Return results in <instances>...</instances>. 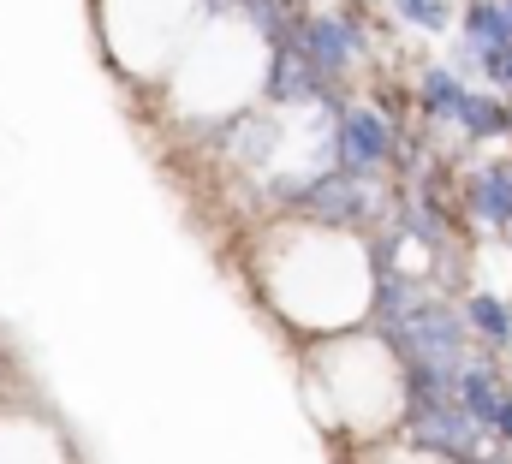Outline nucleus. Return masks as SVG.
Wrapping results in <instances>:
<instances>
[{
    "label": "nucleus",
    "mask_w": 512,
    "mask_h": 464,
    "mask_svg": "<svg viewBox=\"0 0 512 464\" xmlns=\"http://www.w3.org/2000/svg\"><path fill=\"white\" fill-rule=\"evenodd\" d=\"M352 179H382L387 167H399V131L382 108L370 102H340L334 108V161Z\"/></svg>",
    "instance_id": "obj_1"
},
{
    "label": "nucleus",
    "mask_w": 512,
    "mask_h": 464,
    "mask_svg": "<svg viewBox=\"0 0 512 464\" xmlns=\"http://www.w3.org/2000/svg\"><path fill=\"white\" fill-rule=\"evenodd\" d=\"M292 48H298L328 84L346 78V72L358 66V54H364L358 24H352L346 12H298V24H292Z\"/></svg>",
    "instance_id": "obj_2"
},
{
    "label": "nucleus",
    "mask_w": 512,
    "mask_h": 464,
    "mask_svg": "<svg viewBox=\"0 0 512 464\" xmlns=\"http://www.w3.org/2000/svg\"><path fill=\"white\" fill-rule=\"evenodd\" d=\"M465 215H471L477 227H495V232L512 227V155H495V161H483V167L471 173V185H465Z\"/></svg>",
    "instance_id": "obj_3"
},
{
    "label": "nucleus",
    "mask_w": 512,
    "mask_h": 464,
    "mask_svg": "<svg viewBox=\"0 0 512 464\" xmlns=\"http://www.w3.org/2000/svg\"><path fill=\"white\" fill-rule=\"evenodd\" d=\"M507 375L495 369V357H471L465 369H459V381H453V399H459V411L489 435L495 429V411H501V399H507Z\"/></svg>",
    "instance_id": "obj_4"
},
{
    "label": "nucleus",
    "mask_w": 512,
    "mask_h": 464,
    "mask_svg": "<svg viewBox=\"0 0 512 464\" xmlns=\"http://www.w3.org/2000/svg\"><path fill=\"white\" fill-rule=\"evenodd\" d=\"M453 131H459L465 143H495V137L512 131V102L495 96V90H465V108L453 119Z\"/></svg>",
    "instance_id": "obj_5"
},
{
    "label": "nucleus",
    "mask_w": 512,
    "mask_h": 464,
    "mask_svg": "<svg viewBox=\"0 0 512 464\" xmlns=\"http://www.w3.org/2000/svg\"><path fill=\"white\" fill-rule=\"evenodd\" d=\"M459 322H465V334H477V340L495 351V357L512 346V304L501 298V292H465Z\"/></svg>",
    "instance_id": "obj_6"
},
{
    "label": "nucleus",
    "mask_w": 512,
    "mask_h": 464,
    "mask_svg": "<svg viewBox=\"0 0 512 464\" xmlns=\"http://www.w3.org/2000/svg\"><path fill=\"white\" fill-rule=\"evenodd\" d=\"M417 108H423V119H435V125H453L459 108H465V78L447 72V66H423V78H417Z\"/></svg>",
    "instance_id": "obj_7"
},
{
    "label": "nucleus",
    "mask_w": 512,
    "mask_h": 464,
    "mask_svg": "<svg viewBox=\"0 0 512 464\" xmlns=\"http://www.w3.org/2000/svg\"><path fill=\"white\" fill-rule=\"evenodd\" d=\"M387 6H393L399 24L429 30V36H447V30L459 24V0H387Z\"/></svg>",
    "instance_id": "obj_8"
},
{
    "label": "nucleus",
    "mask_w": 512,
    "mask_h": 464,
    "mask_svg": "<svg viewBox=\"0 0 512 464\" xmlns=\"http://www.w3.org/2000/svg\"><path fill=\"white\" fill-rule=\"evenodd\" d=\"M489 435H495V447H501V453H512V393L501 399V411H495V429H489Z\"/></svg>",
    "instance_id": "obj_9"
},
{
    "label": "nucleus",
    "mask_w": 512,
    "mask_h": 464,
    "mask_svg": "<svg viewBox=\"0 0 512 464\" xmlns=\"http://www.w3.org/2000/svg\"><path fill=\"white\" fill-rule=\"evenodd\" d=\"M471 464H512V453H501V447H489L483 459H471Z\"/></svg>",
    "instance_id": "obj_10"
}]
</instances>
